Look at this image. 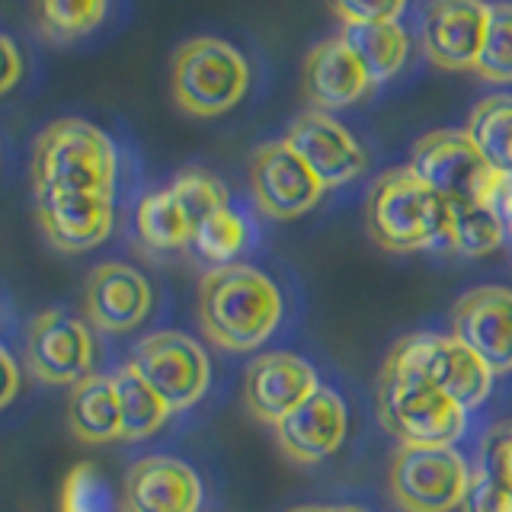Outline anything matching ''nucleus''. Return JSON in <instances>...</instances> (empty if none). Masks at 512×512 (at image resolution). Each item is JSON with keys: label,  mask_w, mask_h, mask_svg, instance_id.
<instances>
[{"label": "nucleus", "mask_w": 512, "mask_h": 512, "mask_svg": "<svg viewBox=\"0 0 512 512\" xmlns=\"http://www.w3.org/2000/svg\"><path fill=\"white\" fill-rule=\"evenodd\" d=\"M407 167L448 205H493L506 173L493 170L464 128H439L413 141Z\"/></svg>", "instance_id": "obj_6"}, {"label": "nucleus", "mask_w": 512, "mask_h": 512, "mask_svg": "<svg viewBox=\"0 0 512 512\" xmlns=\"http://www.w3.org/2000/svg\"><path fill=\"white\" fill-rule=\"evenodd\" d=\"M36 218L45 240L61 253H87L116 228L112 196H36Z\"/></svg>", "instance_id": "obj_20"}, {"label": "nucleus", "mask_w": 512, "mask_h": 512, "mask_svg": "<svg viewBox=\"0 0 512 512\" xmlns=\"http://www.w3.org/2000/svg\"><path fill=\"white\" fill-rule=\"evenodd\" d=\"M202 477L173 455L138 458L125 474V512H199Z\"/></svg>", "instance_id": "obj_17"}, {"label": "nucleus", "mask_w": 512, "mask_h": 512, "mask_svg": "<svg viewBox=\"0 0 512 512\" xmlns=\"http://www.w3.org/2000/svg\"><path fill=\"white\" fill-rule=\"evenodd\" d=\"M282 320V292L263 269L228 263L208 269L199 282V324L228 352L260 349Z\"/></svg>", "instance_id": "obj_1"}, {"label": "nucleus", "mask_w": 512, "mask_h": 512, "mask_svg": "<svg viewBox=\"0 0 512 512\" xmlns=\"http://www.w3.org/2000/svg\"><path fill=\"white\" fill-rule=\"evenodd\" d=\"M109 0H32L36 32L52 45H71L106 23Z\"/></svg>", "instance_id": "obj_25"}, {"label": "nucleus", "mask_w": 512, "mask_h": 512, "mask_svg": "<svg viewBox=\"0 0 512 512\" xmlns=\"http://www.w3.org/2000/svg\"><path fill=\"white\" fill-rule=\"evenodd\" d=\"M452 333L484 359L493 375L512 372V288L480 285L452 308Z\"/></svg>", "instance_id": "obj_15"}, {"label": "nucleus", "mask_w": 512, "mask_h": 512, "mask_svg": "<svg viewBox=\"0 0 512 512\" xmlns=\"http://www.w3.org/2000/svg\"><path fill=\"white\" fill-rule=\"evenodd\" d=\"M375 90L365 64L352 52L343 32L320 39L304 58V93L314 109L336 112L362 103Z\"/></svg>", "instance_id": "obj_18"}, {"label": "nucleus", "mask_w": 512, "mask_h": 512, "mask_svg": "<svg viewBox=\"0 0 512 512\" xmlns=\"http://www.w3.org/2000/svg\"><path fill=\"white\" fill-rule=\"evenodd\" d=\"M288 512H330V506H295V509H288Z\"/></svg>", "instance_id": "obj_37"}, {"label": "nucleus", "mask_w": 512, "mask_h": 512, "mask_svg": "<svg viewBox=\"0 0 512 512\" xmlns=\"http://www.w3.org/2000/svg\"><path fill=\"white\" fill-rule=\"evenodd\" d=\"M282 141L308 164L327 189L349 186L365 173V148L333 112L304 109L285 128Z\"/></svg>", "instance_id": "obj_13"}, {"label": "nucleus", "mask_w": 512, "mask_h": 512, "mask_svg": "<svg viewBox=\"0 0 512 512\" xmlns=\"http://www.w3.org/2000/svg\"><path fill=\"white\" fill-rule=\"evenodd\" d=\"M36 196H112L119 180V151L100 125L87 119L48 122L32 144Z\"/></svg>", "instance_id": "obj_2"}, {"label": "nucleus", "mask_w": 512, "mask_h": 512, "mask_svg": "<svg viewBox=\"0 0 512 512\" xmlns=\"http://www.w3.org/2000/svg\"><path fill=\"white\" fill-rule=\"evenodd\" d=\"M132 362L173 413L196 407L212 384V362H208L205 349L180 330L144 336Z\"/></svg>", "instance_id": "obj_9"}, {"label": "nucleus", "mask_w": 512, "mask_h": 512, "mask_svg": "<svg viewBox=\"0 0 512 512\" xmlns=\"http://www.w3.org/2000/svg\"><path fill=\"white\" fill-rule=\"evenodd\" d=\"M112 381H116V394H119L125 442H141V439L154 436L157 429H164L173 410L167 407V400L151 388L148 378L138 372L135 362H125L122 368H116V372H112Z\"/></svg>", "instance_id": "obj_24"}, {"label": "nucleus", "mask_w": 512, "mask_h": 512, "mask_svg": "<svg viewBox=\"0 0 512 512\" xmlns=\"http://www.w3.org/2000/svg\"><path fill=\"white\" fill-rule=\"evenodd\" d=\"M410 0H330L333 16L343 26L362 23H400Z\"/></svg>", "instance_id": "obj_32"}, {"label": "nucleus", "mask_w": 512, "mask_h": 512, "mask_svg": "<svg viewBox=\"0 0 512 512\" xmlns=\"http://www.w3.org/2000/svg\"><path fill=\"white\" fill-rule=\"evenodd\" d=\"M343 39L365 64L372 84L381 87L394 80L410 61V32L400 23H362L343 26Z\"/></svg>", "instance_id": "obj_23"}, {"label": "nucleus", "mask_w": 512, "mask_h": 512, "mask_svg": "<svg viewBox=\"0 0 512 512\" xmlns=\"http://www.w3.org/2000/svg\"><path fill=\"white\" fill-rule=\"evenodd\" d=\"M71 432L87 445L122 439V410L112 375H90L74 384L68 400Z\"/></svg>", "instance_id": "obj_21"}, {"label": "nucleus", "mask_w": 512, "mask_h": 512, "mask_svg": "<svg viewBox=\"0 0 512 512\" xmlns=\"http://www.w3.org/2000/svg\"><path fill=\"white\" fill-rule=\"evenodd\" d=\"M368 237L388 253L448 247L452 205L429 189L410 167L384 170L365 199Z\"/></svg>", "instance_id": "obj_3"}, {"label": "nucleus", "mask_w": 512, "mask_h": 512, "mask_svg": "<svg viewBox=\"0 0 512 512\" xmlns=\"http://www.w3.org/2000/svg\"><path fill=\"white\" fill-rule=\"evenodd\" d=\"M0 48H4V61H7V71H4V80H0V90L10 93L16 87V80L23 77V55H20V45L13 42V36L0 39Z\"/></svg>", "instance_id": "obj_35"}, {"label": "nucleus", "mask_w": 512, "mask_h": 512, "mask_svg": "<svg viewBox=\"0 0 512 512\" xmlns=\"http://www.w3.org/2000/svg\"><path fill=\"white\" fill-rule=\"evenodd\" d=\"M346 436L349 407L340 391H333L330 384H320L301 407H295L282 423H276L279 452L292 464H304V468L333 458Z\"/></svg>", "instance_id": "obj_14"}, {"label": "nucleus", "mask_w": 512, "mask_h": 512, "mask_svg": "<svg viewBox=\"0 0 512 512\" xmlns=\"http://www.w3.org/2000/svg\"><path fill=\"white\" fill-rule=\"evenodd\" d=\"M320 388V378L308 359L295 352H266L256 356L244 378L247 410L260 423L276 426Z\"/></svg>", "instance_id": "obj_16"}, {"label": "nucleus", "mask_w": 512, "mask_h": 512, "mask_svg": "<svg viewBox=\"0 0 512 512\" xmlns=\"http://www.w3.org/2000/svg\"><path fill=\"white\" fill-rule=\"evenodd\" d=\"M330 512H368L362 506H330Z\"/></svg>", "instance_id": "obj_38"}, {"label": "nucleus", "mask_w": 512, "mask_h": 512, "mask_svg": "<svg viewBox=\"0 0 512 512\" xmlns=\"http://www.w3.org/2000/svg\"><path fill=\"white\" fill-rule=\"evenodd\" d=\"M474 74L487 84H512V0H493L490 29Z\"/></svg>", "instance_id": "obj_29"}, {"label": "nucleus", "mask_w": 512, "mask_h": 512, "mask_svg": "<svg viewBox=\"0 0 512 512\" xmlns=\"http://www.w3.org/2000/svg\"><path fill=\"white\" fill-rule=\"evenodd\" d=\"M477 468L500 477L506 487H512V420L496 423L484 439H480Z\"/></svg>", "instance_id": "obj_34"}, {"label": "nucleus", "mask_w": 512, "mask_h": 512, "mask_svg": "<svg viewBox=\"0 0 512 512\" xmlns=\"http://www.w3.org/2000/svg\"><path fill=\"white\" fill-rule=\"evenodd\" d=\"M250 224L247 218L237 212V208L224 205L218 208L215 215H208L196 234H192V253L205 260L208 266H228V263H237V256L250 247Z\"/></svg>", "instance_id": "obj_27"}, {"label": "nucleus", "mask_w": 512, "mask_h": 512, "mask_svg": "<svg viewBox=\"0 0 512 512\" xmlns=\"http://www.w3.org/2000/svg\"><path fill=\"white\" fill-rule=\"evenodd\" d=\"M253 71L240 48L218 36L180 42L170 61L173 103L192 119H215L231 112L250 93Z\"/></svg>", "instance_id": "obj_4"}, {"label": "nucleus", "mask_w": 512, "mask_h": 512, "mask_svg": "<svg viewBox=\"0 0 512 512\" xmlns=\"http://www.w3.org/2000/svg\"><path fill=\"white\" fill-rule=\"evenodd\" d=\"M381 378H423L436 384L442 394L458 400L464 410H474L490 397L496 375L455 333H410L391 346Z\"/></svg>", "instance_id": "obj_5"}, {"label": "nucleus", "mask_w": 512, "mask_h": 512, "mask_svg": "<svg viewBox=\"0 0 512 512\" xmlns=\"http://www.w3.org/2000/svg\"><path fill=\"white\" fill-rule=\"evenodd\" d=\"M378 416L400 445H455L468 432V410L423 378H381Z\"/></svg>", "instance_id": "obj_8"}, {"label": "nucleus", "mask_w": 512, "mask_h": 512, "mask_svg": "<svg viewBox=\"0 0 512 512\" xmlns=\"http://www.w3.org/2000/svg\"><path fill=\"white\" fill-rule=\"evenodd\" d=\"M167 186L173 189V196L180 199V205L186 208L192 228H199V224L208 215H215L218 208L231 205L228 186H224L215 173H208L202 167H186V170H180Z\"/></svg>", "instance_id": "obj_30"}, {"label": "nucleus", "mask_w": 512, "mask_h": 512, "mask_svg": "<svg viewBox=\"0 0 512 512\" xmlns=\"http://www.w3.org/2000/svg\"><path fill=\"white\" fill-rule=\"evenodd\" d=\"M151 282L128 263L96 266L84 285V314L103 333H128L151 314Z\"/></svg>", "instance_id": "obj_19"}, {"label": "nucleus", "mask_w": 512, "mask_h": 512, "mask_svg": "<svg viewBox=\"0 0 512 512\" xmlns=\"http://www.w3.org/2000/svg\"><path fill=\"white\" fill-rule=\"evenodd\" d=\"M461 512H512V487H506L500 477L477 468L471 474V487L464 496Z\"/></svg>", "instance_id": "obj_33"}, {"label": "nucleus", "mask_w": 512, "mask_h": 512, "mask_svg": "<svg viewBox=\"0 0 512 512\" xmlns=\"http://www.w3.org/2000/svg\"><path fill=\"white\" fill-rule=\"evenodd\" d=\"M250 192L263 215L276 221H292L308 215L324 199L327 186L304 160L279 141H266L250 157Z\"/></svg>", "instance_id": "obj_11"}, {"label": "nucleus", "mask_w": 512, "mask_h": 512, "mask_svg": "<svg viewBox=\"0 0 512 512\" xmlns=\"http://www.w3.org/2000/svg\"><path fill=\"white\" fill-rule=\"evenodd\" d=\"M192 221L170 186L144 192L135 205V237L148 253H173L192 247Z\"/></svg>", "instance_id": "obj_22"}, {"label": "nucleus", "mask_w": 512, "mask_h": 512, "mask_svg": "<svg viewBox=\"0 0 512 512\" xmlns=\"http://www.w3.org/2000/svg\"><path fill=\"white\" fill-rule=\"evenodd\" d=\"M490 0H426L420 13V45L442 71H474L490 29Z\"/></svg>", "instance_id": "obj_10"}, {"label": "nucleus", "mask_w": 512, "mask_h": 512, "mask_svg": "<svg viewBox=\"0 0 512 512\" xmlns=\"http://www.w3.org/2000/svg\"><path fill=\"white\" fill-rule=\"evenodd\" d=\"M0 362H4V372H7V388H4V397H0V404L7 407L16 397V391H20V365H16V359L10 356V349L0 352Z\"/></svg>", "instance_id": "obj_36"}, {"label": "nucleus", "mask_w": 512, "mask_h": 512, "mask_svg": "<svg viewBox=\"0 0 512 512\" xmlns=\"http://www.w3.org/2000/svg\"><path fill=\"white\" fill-rule=\"evenodd\" d=\"M506 244L503 218L496 205L474 202V205H452V234H448V250L461 256H487Z\"/></svg>", "instance_id": "obj_28"}, {"label": "nucleus", "mask_w": 512, "mask_h": 512, "mask_svg": "<svg viewBox=\"0 0 512 512\" xmlns=\"http://www.w3.org/2000/svg\"><path fill=\"white\" fill-rule=\"evenodd\" d=\"M471 474L455 445H397L388 487L404 512H455L468 496Z\"/></svg>", "instance_id": "obj_7"}, {"label": "nucleus", "mask_w": 512, "mask_h": 512, "mask_svg": "<svg viewBox=\"0 0 512 512\" xmlns=\"http://www.w3.org/2000/svg\"><path fill=\"white\" fill-rule=\"evenodd\" d=\"M61 512H116L109 480L93 464H77L61 487Z\"/></svg>", "instance_id": "obj_31"}, {"label": "nucleus", "mask_w": 512, "mask_h": 512, "mask_svg": "<svg viewBox=\"0 0 512 512\" xmlns=\"http://www.w3.org/2000/svg\"><path fill=\"white\" fill-rule=\"evenodd\" d=\"M464 132L493 170L512 176V93H490L477 100Z\"/></svg>", "instance_id": "obj_26"}, {"label": "nucleus", "mask_w": 512, "mask_h": 512, "mask_svg": "<svg viewBox=\"0 0 512 512\" xmlns=\"http://www.w3.org/2000/svg\"><path fill=\"white\" fill-rule=\"evenodd\" d=\"M96 343L80 317L52 308L32 317L26 330V365L45 384H80L93 375Z\"/></svg>", "instance_id": "obj_12"}]
</instances>
